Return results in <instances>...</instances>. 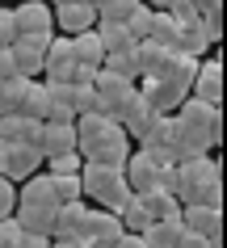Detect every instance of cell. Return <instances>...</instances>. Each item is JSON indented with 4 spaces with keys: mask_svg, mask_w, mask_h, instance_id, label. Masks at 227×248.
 <instances>
[{
    "mask_svg": "<svg viewBox=\"0 0 227 248\" xmlns=\"http://www.w3.org/2000/svg\"><path fill=\"white\" fill-rule=\"evenodd\" d=\"M55 210H59V206H38V202H17L13 219L21 223V232H38V235H51V227H55Z\"/></svg>",
    "mask_w": 227,
    "mask_h": 248,
    "instance_id": "18",
    "label": "cell"
},
{
    "mask_svg": "<svg viewBox=\"0 0 227 248\" xmlns=\"http://www.w3.org/2000/svg\"><path fill=\"white\" fill-rule=\"evenodd\" d=\"M17 143H30L42 152V118H26V126H21V139Z\"/></svg>",
    "mask_w": 227,
    "mask_h": 248,
    "instance_id": "39",
    "label": "cell"
},
{
    "mask_svg": "<svg viewBox=\"0 0 227 248\" xmlns=\"http://www.w3.org/2000/svg\"><path fill=\"white\" fill-rule=\"evenodd\" d=\"M118 122H122V131L131 135L135 143H139V139H143V135L151 131L156 122H160V114H156V109H151V105L143 101V93H139V84H135V93H131V97H126V105H122Z\"/></svg>",
    "mask_w": 227,
    "mask_h": 248,
    "instance_id": "11",
    "label": "cell"
},
{
    "mask_svg": "<svg viewBox=\"0 0 227 248\" xmlns=\"http://www.w3.org/2000/svg\"><path fill=\"white\" fill-rule=\"evenodd\" d=\"M147 38H151V42H160V46H168V51H173L177 21H173L168 13H164V9H156V13H151V34H147Z\"/></svg>",
    "mask_w": 227,
    "mask_h": 248,
    "instance_id": "30",
    "label": "cell"
},
{
    "mask_svg": "<svg viewBox=\"0 0 227 248\" xmlns=\"http://www.w3.org/2000/svg\"><path fill=\"white\" fill-rule=\"evenodd\" d=\"M114 248H147V244H143V235H135V232H122Z\"/></svg>",
    "mask_w": 227,
    "mask_h": 248,
    "instance_id": "44",
    "label": "cell"
},
{
    "mask_svg": "<svg viewBox=\"0 0 227 248\" xmlns=\"http://www.w3.org/2000/svg\"><path fill=\"white\" fill-rule=\"evenodd\" d=\"M42 152L30 143H9L4 147V164H0V177H9L13 185H21L26 177H34V172H42Z\"/></svg>",
    "mask_w": 227,
    "mask_h": 248,
    "instance_id": "10",
    "label": "cell"
},
{
    "mask_svg": "<svg viewBox=\"0 0 227 248\" xmlns=\"http://www.w3.org/2000/svg\"><path fill=\"white\" fill-rule=\"evenodd\" d=\"M51 248H93L89 240H51Z\"/></svg>",
    "mask_w": 227,
    "mask_h": 248,
    "instance_id": "45",
    "label": "cell"
},
{
    "mask_svg": "<svg viewBox=\"0 0 227 248\" xmlns=\"http://www.w3.org/2000/svg\"><path fill=\"white\" fill-rule=\"evenodd\" d=\"M93 30H97V38H101V46H106V55L109 51H131V46H135L126 21H97Z\"/></svg>",
    "mask_w": 227,
    "mask_h": 248,
    "instance_id": "25",
    "label": "cell"
},
{
    "mask_svg": "<svg viewBox=\"0 0 227 248\" xmlns=\"http://www.w3.org/2000/svg\"><path fill=\"white\" fill-rule=\"evenodd\" d=\"M51 185H55V198H59V202H76V198H84L80 172H67V177H55V172H51Z\"/></svg>",
    "mask_w": 227,
    "mask_h": 248,
    "instance_id": "33",
    "label": "cell"
},
{
    "mask_svg": "<svg viewBox=\"0 0 227 248\" xmlns=\"http://www.w3.org/2000/svg\"><path fill=\"white\" fill-rule=\"evenodd\" d=\"M151 13H156V9H147L143 0L131 9V17H126V30H131V38H135V42H143L147 34H151Z\"/></svg>",
    "mask_w": 227,
    "mask_h": 248,
    "instance_id": "32",
    "label": "cell"
},
{
    "mask_svg": "<svg viewBox=\"0 0 227 248\" xmlns=\"http://www.w3.org/2000/svg\"><path fill=\"white\" fill-rule=\"evenodd\" d=\"M21 126H26V114H0V139L4 143H17L21 139Z\"/></svg>",
    "mask_w": 227,
    "mask_h": 248,
    "instance_id": "36",
    "label": "cell"
},
{
    "mask_svg": "<svg viewBox=\"0 0 227 248\" xmlns=\"http://www.w3.org/2000/svg\"><path fill=\"white\" fill-rule=\"evenodd\" d=\"M46 84V118L55 122H72V84H59V80H42Z\"/></svg>",
    "mask_w": 227,
    "mask_h": 248,
    "instance_id": "22",
    "label": "cell"
},
{
    "mask_svg": "<svg viewBox=\"0 0 227 248\" xmlns=\"http://www.w3.org/2000/svg\"><path fill=\"white\" fill-rule=\"evenodd\" d=\"M80 152H63V156H46L42 160V169L46 172H55V177H67V172H80Z\"/></svg>",
    "mask_w": 227,
    "mask_h": 248,
    "instance_id": "34",
    "label": "cell"
},
{
    "mask_svg": "<svg viewBox=\"0 0 227 248\" xmlns=\"http://www.w3.org/2000/svg\"><path fill=\"white\" fill-rule=\"evenodd\" d=\"M198 26H202V34H206V42H219L223 38V4H211V9H202L198 13Z\"/></svg>",
    "mask_w": 227,
    "mask_h": 248,
    "instance_id": "31",
    "label": "cell"
},
{
    "mask_svg": "<svg viewBox=\"0 0 227 248\" xmlns=\"http://www.w3.org/2000/svg\"><path fill=\"white\" fill-rule=\"evenodd\" d=\"M147 9H168V4H173V0H143Z\"/></svg>",
    "mask_w": 227,
    "mask_h": 248,
    "instance_id": "47",
    "label": "cell"
},
{
    "mask_svg": "<svg viewBox=\"0 0 227 248\" xmlns=\"http://www.w3.org/2000/svg\"><path fill=\"white\" fill-rule=\"evenodd\" d=\"M51 240H89V202H84V198H76V202H59Z\"/></svg>",
    "mask_w": 227,
    "mask_h": 248,
    "instance_id": "9",
    "label": "cell"
},
{
    "mask_svg": "<svg viewBox=\"0 0 227 248\" xmlns=\"http://www.w3.org/2000/svg\"><path fill=\"white\" fill-rule=\"evenodd\" d=\"M13 26H17V38H51L55 9L46 0H21V4H13Z\"/></svg>",
    "mask_w": 227,
    "mask_h": 248,
    "instance_id": "6",
    "label": "cell"
},
{
    "mask_svg": "<svg viewBox=\"0 0 227 248\" xmlns=\"http://www.w3.org/2000/svg\"><path fill=\"white\" fill-rule=\"evenodd\" d=\"M139 202H143V210L151 215V219H173V215H181V202H177L168 189H147V194H139Z\"/></svg>",
    "mask_w": 227,
    "mask_h": 248,
    "instance_id": "24",
    "label": "cell"
},
{
    "mask_svg": "<svg viewBox=\"0 0 227 248\" xmlns=\"http://www.w3.org/2000/svg\"><path fill=\"white\" fill-rule=\"evenodd\" d=\"M211 181H223V164L206 152V156H194V160L173 164L168 177H164V189H168L181 206H189V202H198V194H202Z\"/></svg>",
    "mask_w": 227,
    "mask_h": 248,
    "instance_id": "2",
    "label": "cell"
},
{
    "mask_svg": "<svg viewBox=\"0 0 227 248\" xmlns=\"http://www.w3.org/2000/svg\"><path fill=\"white\" fill-rule=\"evenodd\" d=\"M72 72H76V51H72V38H67V34H55V38L46 42V55H42V80L72 84Z\"/></svg>",
    "mask_w": 227,
    "mask_h": 248,
    "instance_id": "8",
    "label": "cell"
},
{
    "mask_svg": "<svg viewBox=\"0 0 227 248\" xmlns=\"http://www.w3.org/2000/svg\"><path fill=\"white\" fill-rule=\"evenodd\" d=\"M181 223L189 232L206 235V240H223V206H202V202H189L181 206Z\"/></svg>",
    "mask_w": 227,
    "mask_h": 248,
    "instance_id": "13",
    "label": "cell"
},
{
    "mask_svg": "<svg viewBox=\"0 0 227 248\" xmlns=\"http://www.w3.org/2000/svg\"><path fill=\"white\" fill-rule=\"evenodd\" d=\"M0 114H4V101H0Z\"/></svg>",
    "mask_w": 227,
    "mask_h": 248,
    "instance_id": "49",
    "label": "cell"
},
{
    "mask_svg": "<svg viewBox=\"0 0 227 248\" xmlns=\"http://www.w3.org/2000/svg\"><path fill=\"white\" fill-rule=\"evenodd\" d=\"M97 26V13L89 0H72V4H55V34H67V38H76L84 30Z\"/></svg>",
    "mask_w": 227,
    "mask_h": 248,
    "instance_id": "12",
    "label": "cell"
},
{
    "mask_svg": "<svg viewBox=\"0 0 227 248\" xmlns=\"http://www.w3.org/2000/svg\"><path fill=\"white\" fill-rule=\"evenodd\" d=\"M51 38H17L13 46H9V51H13V63H17V76H26V80L42 76V55H46V42Z\"/></svg>",
    "mask_w": 227,
    "mask_h": 248,
    "instance_id": "15",
    "label": "cell"
},
{
    "mask_svg": "<svg viewBox=\"0 0 227 248\" xmlns=\"http://www.w3.org/2000/svg\"><path fill=\"white\" fill-rule=\"evenodd\" d=\"M177 248H223V240H206V235H198V232H181V240H177Z\"/></svg>",
    "mask_w": 227,
    "mask_h": 248,
    "instance_id": "41",
    "label": "cell"
},
{
    "mask_svg": "<svg viewBox=\"0 0 227 248\" xmlns=\"http://www.w3.org/2000/svg\"><path fill=\"white\" fill-rule=\"evenodd\" d=\"M93 109H97L93 84H72V114L80 118V114H93Z\"/></svg>",
    "mask_w": 227,
    "mask_h": 248,
    "instance_id": "35",
    "label": "cell"
},
{
    "mask_svg": "<svg viewBox=\"0 0 227 248\" xmlns=\"http://www.w3.org/2000/svg\"><path fill=\"white\" fill-rule=\"evenodd\" d=\"M76 152H80V160H93V164H122L135 147L131 135L122 131V122L93 109V114L76 118Z\"/></svg>",
    "mask_w": 227,
    "mask_h": 248,
    "instance_id": "1",
    "label": "cell"
},
{
    "mask_svg": "<svg viewBox=\"0 0 227 248\" xmlns=\"http://www.w3.org/2000/svg\"><path fill=\"white\" fill-rule=\"evenodd\" d=\"M46 4H51V9H55V4H72V0H46Z\"/></svg>",
    "mask_w": 227,
    "mask_h": 248,
    "instance_id": "48",
    "label": "cell"
},
{
    "mask_svg": "<svg viewBox=\"0 0 227 248\" xmlns=\"http://www.w3.org/2000/svg\"><path fill=\"white\" fill-rule=\"evenodd\" d=\"M181 232H185V223H181V215H173V219H151L139 235H143L147 248H177Z\"/></svg>",
    "mask_w": 227,
    "mask_h": 248,
    "instance_id": "19",
    "label": "cell"
},
{
    "mask_svg": "<svg viewBox=\"0 0 227 248\" xmlns=\"http://www.w3.org/2000/svg\"><path fill=\"white\" fill-rule=\"evenodd\" d=\"M63 152H76V118L72 122L46 118L42 122V156H63Z\"/></svg>",
    "mask_w": 227,
    "mask_h": 248,
    "instance_id": "17",
    "label": "cell"
},
{
    "mask_svg": "<svg viewBox=\"0 0 227 248\" xmlns=\"http://www.w3.org/2000/svg\"><path fill=\"white\" fill-rule=\"evenodd\" d=\"M17 42V26H13V9L0 4V46H13Z\"/></svg>",
    "mask_w": 227,
    "mask_h": 248,
    "instance_id": "40",
    "label": "cell"
},
{
    "mask_svg": "<svg viewBox=\"0 0 227 248\" xmlns=\"http://www.w3.org/2000/svg\"><path fill=\"white\" fill-rule=\"evenodd\" d=\"M189 4H194V9L202 13V9H211V4H223V0H189Z\"/></svg>",
    "mask_w": 227,
    "mask_h": 248,
    "instance_id": "46",
    "label": "cell"
},
{
    "mask_svg": "<svg viewBox=\"0 0 227 248\" xmlns=\"http://www.w3.org/2000/svg\"><path fill=\"white\" fill-rule=\"evenodd\" d=\"M72 51H76V63H89V67H101L106 63V46L97 38V30H84L72 38Z\"/></svg>",
    "mask_w": 227,
    "mask_h": 248,
    "instance_id": "23",
    "label": "cell"
},
{
    "mask_svg": "<svg viewBox=\"0 0 227 248\" xmlns=\"http://www.w3.org/2000/svg\"><path fill=\"white\" fill-rule=\"evenodd\" d=\"M13 210H17V185L9 177H0V219L13 215Z\"/></svg>",
    "mask_w": 227,
    "mask_h": 248,
    "instance_id": "38",
    "label": "cell"
},
{
    "mask_svg": "<svg viewBox=\"0 0 227 248\" xmlns=\"http://www.w3.org/2000/svg\"><path fill=\"white\" fill-rule=\"evenodd\" d=\"M21 248H51V235H38V232H21Z\"/></svg>",
    "mask_w": 227,
    "mask_h": 248,
    "instance_id": "43",
    "label": "cell"
},
{
    "mask_svg": "<svg viewBox=\"0 0 227 248\" xmlns=\"http://www.w3.org/2000/svg\"><path fill=\"white\" fill-rule=\"evenodd\" d=\"M189 97L211 101V105L223 101V63H219V59H202V63H198L194 84H189Z\"/></svg>",
    "mask_w": 227,
    "mask_h": 248,
    "instance_id": "14",
    "label": "cell"
},
{
    "mask_svg": "<svg viewBox=\"0 0 227 248\" xmlns=\"http://www.w3.org/2000/svg\"><path fill=\"white\" fill-rule=\"evenodd\" d=\"M118 223H122V232H143L147 223H151V215L143 210V202H139V194H131L126 202H122V210H118Z\"/></svg>",
    "mask_w": 227,
    "mask_h": 248,
    "instance_id": "26",
    "label": "cell"
},
{
    "mask_svg": "<svg viewBox=\"0 0 227 248\" xmlns=\"http://www.w3.org/2000/svg\"><path fill=\"white\" fill-rule=\"evenodd\" d=\"M26 76H13V80H0V101H4V114H21V97H26Z\"/></svg>",
    "mask_w": 227,
    "mask_h": 248,
    "instance_id": "29",
    "label": "cell"
},
{
    "mask_svg": "<svg viewBox=\"0 0 227 248\" xmlns=\"http://www.w3.org/2000/svg\"><path fill=\"white\" fill-rule=\"evenodd\" d=\"M80 189H84L89 202H97L101 210H114V215L131 198V185L122 177V164H93V160H84L80 164Z\"/></svg>",
    "mask_w": 227,
    "mask_h": 248,
    "instance_id": "3",
    "label": "cell"
},
{
    "mask_svg": "<svg viewBox=\"0 0 227 248\" xmlns=\"http://www.w3.org/2000/svg\"><path fill=\"white\" fill-rule=\"evenodd\" d=\"M93 93H97V109L106 118H114L118 122V114H122V105H126V97L135 93V80H126V76H114V72H97V80H93Z\"/></svg>",
    "mask_w": 227,
    "mask_h": 248,
    "instance_id": "7",
    "label": "cell"
},
{
    "mask_svg": "<svg viewBox=\"0 0 227 248\" xmlns=\"http://www.w3.org/2000/svg\"><path fill=\"white\" fill-rule=\"evenodd\" d=\"M17 202H38V206H59V198H55V185H51V172L42 169L34 177L17 185Z\"/></svg>",
    "mask_w": 227,
    "mask_h": 248,
    "instance_id": "20",
    "label": "cell"
},
{
    "mask_svg": "<svg viewBox=\"0 0 227 248\" xmlns=\"http://www.w3.org/2000/svg\"><path fill=\"white\" fill-rule=\"evenodd\" d=\"M0 248H21V223L13 215L0 219Z\"/></svg>",
    "mask_w": 227,
    "mask_h": 248,
    "instance_id": "37",
    "label": "cell"
},
{
    "mask_svg": "<svg viewBox=\"0 0 227 248\" xmlns=\"http://www.w3.org/2000/svg\"><path fill=\"white\" fill-rule=\"evenodd\" d=\"M17 4H21V0H17Z\"/></svg>",
    "mask_w": 227,
    "mask_h": 248,
    "instance_id": "50",
    "label": "cell"
},
{
    "mask_svg": "<svg viewBox=\"0 0 227 248\" xmlns=\"http://www.w3.org/2000/svg\"><path fill=\"white\" fill-rule=\"evenodd\" d=\"M122 235V223L114 210H101V206H89V244L93 248H114Z\"/></svg>",
    "mask_w": 227,
    "mask_h": 248,
    "instance_id": "16",
    "label": "cell"
},
{
    "mask_svg": "<svg viewBox=\"0 0 227 248\" xmlns=\"http://www.w3.org/2000/svg\"><path fill=\"white\" fill-rule=\"evenodd\" d=\"M17 76V63H13V51L0 46V80H13Z\"/></svg>",
    "mask_w": 227,
    "mask_h": 248,
    "instance_id": "42",
    "label": "cell"
},
{
    "mask_svg": "<svg viewBox=\"0 0 227 248\" xmlns=\"http://www.w3.org/2000/svg\"><path fill=\"white\" fill-rule=\"evenodd\" d=\"M168 169H173V164H160L156 156H147L143 147H139V152H131V156L122 160V177H126V185H131V194L160 189L164 177H168Z\"/></svg>",
    "mask_w": 227,
    "mask_h": 248,
    "instance_id": "5",
    "label": "cell"
},
{
    "mask_svg": "<svg viewBox=\"0 0 227 248\" xmlns=\"http://www.w3.org/2000/svg\"><path fill=\"white\" fill-rule=\"evenodd\" d=\"M21 114H26V118H42V122H46V84H42V80H30V84H26Z\"/></svg>",
    "mask_w": 227,
    "mask_h": 248,
    "instance_id": "27",
    "label": "cell"
},
{
    "mask_svg": "<svg viewBox=\"0 0 227 248\" xmlns=\"http://www.w3.org/2000/svg\"><path fill=\"white\" fill-rule=\"evenodd\" d=\"M173 51L189 55V59H206V51H211V42H206V34H202L198 21H177V38H173Z\"/></svg>",
    "mask_w": 227,
    "mask_h": 248,
    "instance_id": "21",
    "label": "cell"
},
{
    "mask_svg": "<svg viewBox=\"0 0 227 248\" xmlns=\"http://www.w3.org/2000/svg\"><path fill=\"white\" fill-rule=\"evenodd\" d=\"M173 114H177V122L185 126V135L202 147V152L219 147V139H223V109H219V105L198 101V97H185Z\"/></svg>",
    "mask_w": 227,
    "mask_h": 248,
    "instance_id": "4",
    "label": "cell"
},
{
    "mask_svg": "<svg viewBox=\"0 0 227 248\" xmlns=\"http://www.w3.org/2000/svg\"><path fill=\"white\" fill-rule=\"evenodd\" d=\"M101 67H106V72H114V76H126V80H135V84H139V63H135V46H131V51H109Z\"/></svg>",
    "mask_w": 227,
    "mask_h": 248,
    "instance_id": "28",
    "label": "cell"
}]
</instances>
